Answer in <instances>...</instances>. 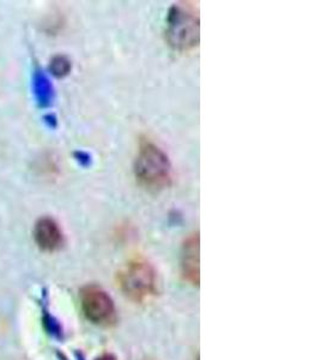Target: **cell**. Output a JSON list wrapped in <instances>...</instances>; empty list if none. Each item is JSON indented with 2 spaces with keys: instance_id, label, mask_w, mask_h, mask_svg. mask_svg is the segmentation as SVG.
Here are the masks:
<instances>
[{
  "instance_id": "6da1fadb",
  "label": "cell",
  "mask_w": 320,
  "mask_h": 360,
  "mask_svg": "<svg viewBox=\"0 0 320 360\" xmlns=\"http://www.w3.org/2000/svg\"><path fill=\"white\" fill-rule=\"evenodd\" d=\"M133 171L144 188L161 190L172 183V164L168 155L152 142L145 141L140 144Z\"/></svg>"
},
{
  "instance_id": "7a4b0ae2",
  "label": "cell",
  "mask_w": 320,
  "mask_h": 360,
  "mask_svg": "<svg viewBox=\"0 0 320 360\" xmlns=\"http://www.w3.org/2000/svg\"><path fill=\"white\" fill-rule=\"evenodd\" d=\"M124 295L133 302H144L156 293L157 278L154 266L142 258L132 259L118 275Z\"/></svg>"
},
{
  "instance_id": "3957f363",
  "label": "cell",
  "mask_w": 320,
  "mask_h": 360,
  "mask_svg": "<svg viewBox=\"0 0 320 360\" xmlns=\"http://www.w3.org/2000/svg\"><path fill=\"white\" fill-rule=\"evenodd\" d=\"M169 45L175 49H193L199 41V20L189 8L174 5L168 13L167 30Z\"/></svg>"
},
{
  "instance_id": "277c9868",
  "label": "cell",
  "mask_w": 320,
  "mask_h": 360,
  "mask_svg": "<svg viewBox=\"0 0 320 360\" xmlns=\"http://www.w3.org/2000/svg\"><path fill=\"white\" fill-rule=\"evenodd\" d=\"M83 312L91 322L99 326L114 323L116 311L111 295L101 287L91 285L81 292Z\"/></svg>"
},
{
  "instance_id": "5b68a950",
  "label": "cell",
  "mask_w": 320,
  "mask_h": 360,
  "mask_svg": "<svg viewBox=\"0 0 320 360\" xmlns=\"http://www.w3.org/2000/svg\"><path fill=\"white\" fill-rule=\"evenodd\" d=\"M34 239L37 246L47 252H53L64 244L60 226L52 217H41L34 227Z\"/></svg>"
},
{
  "instance_id": "8992f818",
  "label": "cell",
  "mask_w": 320,
  "mask_h": 360,
  "mask_svg": "<svg viewBox=\"0 0 320 360\" xmlns=\"http://www.w3.org/2000/svg\"><path fill=\"white\" fill-rule=\"evenodd\" d=\"M181 268L186 280L192 285L199 283V237L193 234L187 238L181 256Z\"/></svg>"
},
{
  "instance_id": "52a82bcc",
  "label": "cell",
  "mask_w": 320,
  "mask_h": 360,
  "mask_svg": "<svg viewBox=\"0 0 320 360\" xmlns=\"http://www.w3.org/2000/svg\"><path fill=\"white\" fill-rule=\"evenodd\" d=\"M34 90H35V95H36L37 101L40 105L46 106L50 103L52 89H51L48 79L45 77V75L42 74L41 71H37L35 74Z\"/></svg>"
},
{
  "instance_id": "ba28073f",
  "label": "cell",
  "mask_w": 320,
  "mask_h": 360,
  "mask_svg": "<svg viewBox=\"0 0 320 360\" xmlns=\"http://www.w3.org/2000/svg\"><path fill=\"white\" fill-rule=\"evenodd\" d=\"M70 68V62H69L65 57H62V56L54 57L53 59H52V62H51V71H52V74H53L54 76H57V77H62V76L69 74Z\"/></svg>"
},
{
  "instance_id": "9c48e42d",
  "label": "cell",
  "mask_w": 320,
  "mask_h": 360,
  "mask_svg": "<svg viewBox=\"0 0 320 360\" xmlns=\"http://www.w3.org/2000/svg\"><path fill=\"white\" fill-rule=\"evenodd\" d=\"M96 360H116L114 356L112 354H103V356H99Z\"/></svg>"
}]
</instances>
